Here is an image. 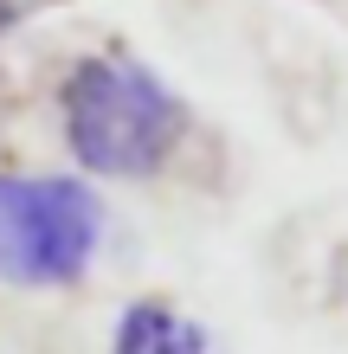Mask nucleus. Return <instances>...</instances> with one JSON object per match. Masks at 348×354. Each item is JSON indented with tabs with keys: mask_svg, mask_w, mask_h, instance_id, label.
<instances>
[{
	"mask_svg": "<svg viewBox=\"0 0 348 354\" xmlns=\"http://www.w3.org/2000/svg\"><path fill=\"white\" fill-rule=\"evenodd\" d=\"M110 354H213V335L168 303H136V309H122Z\"/></svg>",
	"mask_w": 348,
	"mask_h": 354,
	"instance_id": "3",
	"label": "nucleus"
},
{
	"mask_svg": "<svg viewBox=\"0 0 348 354\" xmlns=\"http://www.w3.org/2000/svg\"><path fill=\"white\" fill-rule=\"evenodd\" d=\"M104 213L77 180L0 174V277L7 283H77L97 258Z\"/></svg>",
	"mask_w": 348,
	"mask_h": 354,
	"instance_id": "2",
	"label": "nucleus"
},
{
	"mask_svg": "<svg viewBox=\"0 0 348 354\" xmlns=\"http://www.w3.org/2000/svg\"><path fill=\"white\" fill-rule=\"evenodd\" d=\"M65 136H71V155L91 174L142 180L174 155L181 103L136 58L97 52L84 65H71V77H65Z\"/></svg>",
	"mask_w": 348,
	"mask_h": 354,
	"instance_id": "1",
	"label": "nucleus"
}]
</instances>
